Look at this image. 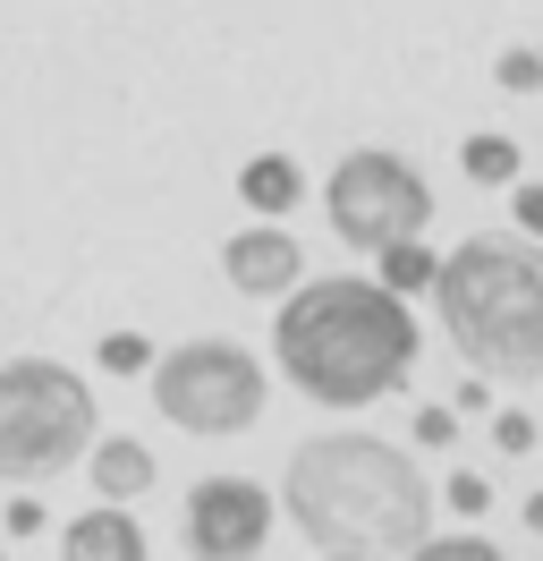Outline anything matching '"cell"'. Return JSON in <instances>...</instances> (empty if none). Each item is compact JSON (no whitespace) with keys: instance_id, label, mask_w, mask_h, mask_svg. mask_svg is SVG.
I'll return each instance as SVG.
<instances>
[{"instance_id":"obj_1","label":"cell","mask_w":543,"mask_h":561,"mask_svg":"<svg viewBox=\"0 0 543 561\" xmlns=\"http://www.w3.org/2000/svg\"><path fill=\"white\" fill-rule=\"evenodd\" d=\"M280 511L332 561H407L434 536L425 468L382 434H314L280 468Z\"/></svg>"},{"instance_id":"obj_2","label":"cell","mask_w":543,"mask_h":561,"mask_svg":"<svg viewBox=\"0 0 543 561\" xmlns=\"http://www.w3.org/2000/svg\"><path fill=\"white\" fill-rule=\"evenodd\" d=\"M272 350H280V375L323 400V409H373L416 375V316L407 298L373 289V280H298L289 307L272 323Z\"/></svg>"},{"instance_id":"obj_3","label":"cell","mask_w":543,"mask_h":561,"mask_svg":"<svg viewBox=\"0 0 543 561\" xmlns=\"http://www.w3.org/2000/svg\"><path fill=\"white\" fill-rule=\"evenodd\" d=\"M434 307L450 350L484 383H543V247L535 239H467L434 264Z\"/></svg>"},{"instance_id":"obj_4","label":"cell","mask_w":543,"mask_h":561,"mask_svg":"<svg viewBox=\"0 0 543 561\" xmlns=\"http://www.w3.org/2000/svg\"><path fill=\"white\" fill-rule=\"evenodd\" d=\"M102 409L85 375H68L60 357H9L0 366V477L9 485H43L94 451Z\"/></svg>"},{"instance_id":"obj_5","label":"cell","mask_w":543,"mask_h":561,"mask_svg":"<svg viewBox=\"0 0 543 561\" xmlns=\"http://www.w3.org/2000/svg\"><path fill=\"white\" fill-rule=\"evenodd\" d=\"M145 375H153V409L178 434L230 443V434H246V425L264 417V366H255V350H238V341H178Z\"/></svg>"},{"instance_id":"obj_6","label":"cell","mask_w":543,"mask_h":561,"mask_svg":"<svg viewBox=\"0 0 543 561\" xmlns=\"http://www.w3.org/2000/svg\"><path fill=\"white\" fill-rule=\"evenodd\" d=\"M323 213H332V230L348 247L382 255V247H400V239H425V221H434V187H425L416 162L366 145V153H339V162H332Z\"/></svg>"},{"instance_id":"obj_7","label":"cell","mask_w":543,"mask_h":561,"mask_svg":"<svg viewBox=\"0 0 543 561\" xmlns=\"http://www.w3.org/2000/svg\"><path fill=\"white\" fill-rule=\"evenodd\" d=\"M178 536H187L196 561H255L272 545V493L255 485V477H204V485L187 493Z\"/></svg>"},{"instance_id":"obj_8","label":"cell","mask_w":543,"mask_h":561,"mask_svg":"<svg viewBox=\"0 0 543 561\" xmlns=\"http://www.w3.org/2000/svg\"><path fill=\"white\" fill-rule=\"evenodd\" d=\"M221 273H230L238 298H289L305 273V255L289 230H238L230 247H221Z\"/></svg>"},{"instance_id":"obj_9","label":"cell","mask_w":543,"mask_h":561,"mask_svg":"<svg viewBox=\"0 0 543 561\" xmlns=\"http://www.w3.org/2000/svg\"><path fill=\"white\" fill-rule=\"evenodd\" d=\"M60 561H145V527L119 502H102V511L60 527Z\"/></svg>"},{"instance_id":"obj_10","label":"cell","mask_w":543,"mask_h":561,"mask_svg":"<svg viewBox=\"0 0 543 561\" xmlns=\"http://www.w3.org/2000/svg\"><path fill=\"white\" fill-rule=\"evenodd\" d=\"M85 468H94V493H102V502H136V493L153 485V451H145L136 434H94Z\"/></svg>"},{"instance_id":"obj_11","label":"cell","mask_w":543,"mask_h":561,"mask_svg":"<svg viewBox=\"0 0 543 561\" xmlns=\"http://www.w3.org/2000/svg\"><path fill=\"white\" fill-rule=\"evenodd\" d=\"M298 187H305V179H298V162H289V153H255V162L238 171V196H246L255 213H272V221L298 205Z\"/></svg>"},{"instance_id":"obj_12","label":"cell","mask_w":543,"mask_h":561,"mask_svg":"<svg viewBox=\"0 0 543 561\" xmlns=\"http://www.w3.org/2000/svg\"><path fill=\"white\" fill-rule=\"evenodd\" d=\"M434 247L425 239H400V247H382V280L373 289H391V298H416V289H434Z\"/></svg>"},{"instance_id":"obj_13","label":"cell","mask_w":543,"mask_h":561,"mask_svg":"<svg viewBox=\"0 0 543 561\" xmlns=\"http://www.w3.org/2000/svg\"><path fill=\"white\" fill-rule=\"evenodd\" d=\"M459 162H467V179H484V187H509V179H518V145L509 137H467Z\"/></svg>"},{"instance_id":"obj_14","label":"cell","mask_w":543,"mask_h":561,"mask_svg":"<svg viewBox=\"0 0 543 561\" xmlns=\"http://www.w3.org/2000/svg\"><path fill=\"white\" fill-rule=\"evenodd\" d=\"M407 561H509L501 545H484V536H425Z\"/></svg>"},{"instance_id":"obj_15","label":"cell","mask_w":543,"mask_h":561,"mask_svg":"<svg viewBox=\"0 0 543 561\" xmlns=\"http://www.w3.org/2000/svg\"><path fill=\"white\" fill-rule=\"evenodd\" d=\"M94 357L111 366V375H145V366H153V341H145V332H111Z\"/></svg>"},{"instance_id":"obj_16","label":"cell","mask_w":543,"mask_h":561,"mask_svg":"<svg viewBox=\"0 0 543 561\" xmlns=\"http://www.w3.org/2000/svg\"><path fill=\"white\" fill-rule=\"evenodd\" d=\"M441 502H450V511H459V519H484V511H493V485H484V477H475V468H459V477H450V485H441Z\"/></svg>"},{"instance_id":"obj_17","label":"cell","mask_w":543,"mask_h":561,"mask_svg":"<svg viewBox=\"0 0 543 561\" xmlns=\"http://www.w3.org/2000/svg\"><path fill=\"white\" fill-rule=\"evenodd\" d=\"M493 443H501L509 459H518V451H535V417H527V409H501V417H493Z\"/></svg>"},{"instance_id":"obj_18","label":"cell","mask_w":543,"mask_h":561,"mask_svg":"<svg viewBox=\"0 0 543 561\" xmlns=\"http://www.w3.org/2000/svg\"><path fill=\"white\" fill-rule=\"evenodd\" d=\"M535 85H543L535 51H501V94H535Z\"/></svg>"},{"instance_id":"obj_19","label":"cell","mask_w":543,"mask_h":561,"mask_svg":"<svg viewBox=\"0 0 543 561\" xmlns=\"http://www.w3.org/2000/svg\"><path fill=\"white\" fill-rule=\"evenodd\" d=\"M416 443H425V451L459 443V417H450V409H416Z\"/></svg>"},{"instance_id":"obj_20","label":"cell","mask_w":543,"mask_h":561,"mask_svg":"<svg viewBox=\"0 0 543 561\" xmlns=\"http://www.w3.org/2000/svg\"><path fill=\"white\" fill-rule=\"evenodd\" d=\"M459 409H467V417H484V409H493V391H484V375H467V383L450 391V417H459Z\"/></svg>"},{"instance_id":"obj_21","label":"cell","mask_w":543,"mask_h":561,"mask_svg":"<svg viewBox=\"0 0 543 561\" xmlns=\"http://www.w3.org/2000/svg\"><path fill=\"white\" fill-rule=\"evenodd\" d=\"M509 205H518V230H535V239H543V187H518Z\"/></svg>"},{"instance_id":"obj_22","label":"cell","mask_w":543,"mask_h":561,"mask_svg":"<svg viewBox=\"0 0 543 561\" xmlns=\"http://www.w3.org/2000/svg\"><path fill=\"white\" fill-rule=\"evenodd\" d=\"M9 536H43V502H9Z\"/></svg>"},{"instance_id":"obj_23","label":"cell","mask_w":543,"mask_h":561,"mask_svg":"<svg viewBox=\"0 0 543 561\" xmlns=\"http://www.w3.org/2000/svg\"><path fill=\"white\" fill-rule=\"evenodd\" d=\"M518 519H527V536H543V485L527 493V502H518Z\"/></svg>"},{"instance_id":"obj_24","label":"cell","mask_w":543,"mask_h":561,"mask_svg":"<svg viewBox=\"0 0 543 561\" xmlns=\"http://www.w3.org/2000/svg\"><path fill=\"white\" fill-rule=\"evenodd\" d=\"M0 561H9V553H0Z\"/></svg>"},{"instance_id":"obj_25","label":"cell","mask_w":543,"mask_h":561,"mask_svg":"<svg viewBox=\"0 0 543 561\" xmlns=\"http://www.w3.org/2000/svg\"><path fill=\"white\" fill-rule=\"evenodd\" d=\"M323 561H332V553H323Z\"/></svg>"}]
</instances>
